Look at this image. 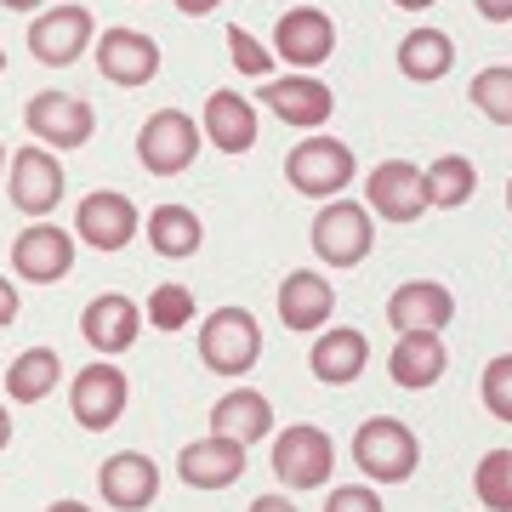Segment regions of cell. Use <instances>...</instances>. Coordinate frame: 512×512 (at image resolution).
<instances>
[{
    "instance_id": "15",
    "label": "cell",
    "mask_w": 512,
    "mask_h": 512,
    "mask_svg": "<svg viewBox=\"0 0 512 512\" xmlns=\"http://www.w3.org/2000/svg\"><path fill=\"white\" fill-rule=\"evenodd\" d=\"M97 490L109 501L114 512H143L154 507L160 495V467L143 456V450H114L103 467H97Z\"/></svg>"
},
{
    "instance_id": "40",
    "label": "cell",
    "mask_w": 512,
    "mask_h": 512,
    "mask_svg": "<svg viewBox=\"0 0 512 512\" xmlns=\"http://www.w3.org/2000/svg\"><path fill=\"white\" fill-rule=\"evenodd\" d=\"M0 6H6V12H40L46 0H0Z\"/></svg>"
},
{
    "instance_id": "1",
    "label": "cell",
    "mask_w": 512,
    "mask_h": 512,
    "mask_svg": "<svg viewBox=\"0 0 512 512\" xmlns=\"http://www.w3.org/2000/svg\"><path fill=\"white\" fill-rule=\"evenodd\" d=\"M353 461H359V473L376 478V484H404V478L421 467V439L399 416H370V421H359V433H353Z\"/></svg>"
},
{
    "instance_id": "34",
    "label": "cell",
    "mask_w": 512,
    "mask_h": 512,
    "mask_svg": "<svg viewBox=\"0 0 512 512\" xmlns=\"http://www.w3.org/2000/svg\"><path fill=\"white\" fill-rule=\"evenodd\" d=\"M228 57L239 63V74H268V69H274V52H268L251 29H239V23L228 29Z\"/></svg>"
},
{
    "instance_id": "42",
    "label": "cell",
    "mask_w": 512,
    "mask_h": 512,
    "mask_svg": "<svg viewBox=\"0 0 512 512\" xmlns=\"http://www.w3.org/2000/svg\"><path fill=\"white\" fill-rule=\"evenodd\" d=\"M46 512H92V507H86V501H52Z\"/></svg>"
},
{
    "instance_id": "28",
    "label": "cell",
    "mask_w": 512,
    "mask_h": 512,
    "mask_svg": "<svg viewBox=\"0 0 512 512\" xmlns=\"http://www.w3.org/2000/svg\"><path fill=\"white\" fill-rule=\"evenodd\" d=\"M57 382H63V359H57V348H29L12 359V370H6V393L18 404H40L46 393H57Z\"/></svg>"
},
{
    "instance_id": "17",
    "label": "cell",
    "mask_w": 512,
    "mask_h": 512,
    "mask_svg": "<svg viewBox=\"0 0 512 512\" xmlns=\"http://www.w3.org/2000/svg\"><path fill=\"white\" fill-rule=\"evenodd\" d=\"M450 319H456V296L444 291L439 279H404L399 291L387 296V325L399 336H410V330H433L439 336Z\"/></svg>"
},
{
    "instance_id": "3",
    "label": "cell",
    "mask_w": 512,
    "mask_h": 512,
    "mask_svg": "<svg viewBox=\"0 0 512 512\" xmlns=\"http://www.w3.org/2000/svg\"><path fill=\"white\" fill-rule=\"evenodd\" d=\"M200 137H205V131L194 126V114L160 109V114H148L143 131H137V160H143L148 177H177V171H188V165H194Z\"/></svg>"
},
{
    "instance_id": "41",
    "label": "cell",
    "mask_w": 512,
    "mask_h": 512,
    "mask_svg": "<svg viewBox=\"0 0 512 512\" xmlns=\"http://www.w3.org/2000/svg\"><path fill=\"white\" fill-rule=\"evenodd\" d=\"M12 444V416H6V404H0V450Z\"/></svg>"
},
{
    "instance_id": "7",
    "label": "cell",
    "mask_w": 512,
    "mask_h": 512,
    "mask_svg": "<svg viewBox=\"0 0 512 512\" xmlns=\"http://www.w3.org/2000/svg\"><path fill=\"white\" fill-rule=\"evenodd\" d=\"M126 399H131L126 370L109 365V359L86 365V370L69 382V410H74V421H80L86 433H109L114 421L126 416Z\"/></svg>"
},
{
    "instance_id": "37",
    "label": "cell",
    "mask_w": 512,
    "mask_h": 512,
    "mask_svg": "<svg viewBox=\"0 0 512 512\" xmlns=\"http://www.w3.org/2000/svg\"><path fill=\"white\" fill-rule=\"evenodd\" d=\"M484 23H512V0H473Z\"/></svg>"
},
{
    "instance_id": "46",
    "label": "cell",
    "mask_w": 512,
    "mask_h": 512,
    "mask_svg": "<svg viewBox=\"0 0 512 512\" xmlns=\"http://www.w3.org/2000/svg\"><path fill=\"white\" fill-rule=\"evenodd\" d=\"M0 74H6V52H0Z\"/></svg>"
},
{
    "instance_id": "2",
    "label": "cell",
    "mask_w": 512,
    "mask_h": 512,
    "mask_svg": "<svg viewBox=\"0 0 512 512\" xmlns=\"http://www.w3.org/2000/svg\"><path fill=\"white\" fill-rule=\"evenodd\" d=\"M262 359V325L245 308H217L200 325V365L217 376H245Z\"/></svg>"
},
{
    "instance_id": "32",
    "label": "cell",
    "mask_w": 512,
    "mask_h": 512,
    "mask_svg": "<svg viewBox=\"0 0 512 512\" xmlns=\"http://www.w3.org/2000/svg\"><path fill=\"white\" fill-rule=\"evenodd\" d=\"M188 319H194V291H188V285H154V291H148V325L154 330L171 336V330H183Z\"/></svg>"
},
{
    "instance_id": "44",
    "label": "cell",
    "mask_w": 512,
    "mask_h": 512,
    "mask_svg": "<svg viewBox=\"0 0 512 512\" xmlns=\"http://www.w3.org/2000/svg\"><path fill=\"white\" fill-rule=\"evenodd\" d=\"M6 165H12V160H6V143H0V183H6Z\"/></svg>"
},
{
    "instance_id": "39",
    "label": "cell",
    "mask_w": 512,
    "mask_h": 512,
    "mask_svg": "<svg viewBox=\"0 0 512 512\" xmlns=\"http://www.w3.org/2000/svg\"><path fill=\"white\" fill-rule=\"evenodd\" d=\"M251 512H296V507L285 501V495H256V501H251Z\"/></svg>"
},
{
    "instance_id": "11",
    "label": "cell",
    "mask_w": 512,
    "mask_h": 512,
    "mask_svg": "<svg viewBox=\"0 0 512 512\" xmlns=\"http://www.w3.org/2000/svg\"><path fill=\"white\" fill-rule=\"evenodd\" d=\"M74 268V234L57 228V222H29L18 239H12V274L29 279V285H57V279Z\"/></svg>"
},
{
    "instance_id": "19",
    "label": "cell",
    "mask_w": 512,
    "mask_h": 512,
    "mask_svg": "<svg viewBox=\"0 0 512 512\" xmlns=\"http://www.w3.org/2000/svg\"><path fill=\"white\" fill-rule=\"evenodd\" d=\"M97 74L114 86H148L160 74V46L143 29H103L97 40Z\"/></svg>"
},
{
    "instance_id": "16",
    "label": "cell",
    "mask_w": 512,
    "mask_h": 512,
    "mask_svg": "<svg viewBox=\"0 0 512 512\" xmlns=\"http://www.w3.org/2000/svg\"><path fill=\"white\" fill-rule=\"evenodd\" d=\"M365 194H370V211H376L382 222H416L421 211H427V177H421L410 160L376 165Z\"/></svg>"
},
{
    "instance_id": "38",
    "label": "cell",
    "mask_w": 512,
    "mask_h": 512,
    "mask_svg": "<svg viewBox=\"0 0 512 512\" xmlns=\"http://www.w3.org/2000/svg\"><path fill=\"white\" fill-rule=\"evenodd\" d=\"M222 0H177V12H183V18H205V12H217Z\"/></svg>"
},
{
    "instance_id": "4",
    "label": "cell",
    "mask_w": 512,
    "mask_h": 512,
    "mask_svg": "<svg viewBox=\"0 0 512 512\" xmlns=\"http://www.w3.org/2000/svg\"><path fill=\"white\" fill-rule=\"evenodd\" d=\"M285 183L308 200H330L353 183V148L336 137H308L285 154Z\"/></svg>"
},
{
    "instance_id": "5",
    "label": "cell",
    "mask_w": 512,
    "mask_h": 512,
    "mask_svg": "<svg viewBox=\"0 0 512 512\" xmlns=\"http://www.w3.org/2000/svg\"><path fill=\"white\" fill-rule=\"evenodd\" d=\"M23 126L35 131L52 154H69V148L92 143L97 114H92L86 97H74V92H35L29 97V109H23Z\"/></svg>"
},
{
    "instance_id": "14",
    "label": "cell",
    "mask_w": 512,
    "mask_h": 512,
    "mask_svg": "<svg viewBox=\"0 0 512 512\" xmlns=\"http://www.w3.org/2000/svg\"><path fill=\"white\" fill-rule=\"evenodd\" d=\"M336 52V23L319 6H296L274 23V57H285L291 69H319Z\"/></svg>"
},
{
    "instance_id": "24",
    "label": "cell",
    "mask_w": 512,
    "mask_h": 512,
    "mask_svg": "<svg viewBox=\"0 0 512 512\" xmlns=\"http://www.w3.org/2000/svg\"><path fill=\"white\" fill-rule=\"evenodd\" d=\"M200 131L222 154H251L256 148V103L239 92H211L205 97V114H200Z\"/></svg>"
},
{
    "instance_id": "10",
    "label": "cell",
    "mask_w": 512,
    "mask_h": 512,
    "mask_svg": "<svg viewBox=\"0 0 512 512\" xmlns=\"http://www.w3.org/2000/svg\"><path fill=\"white\" fill-rule=\"evenodd\" d=\"M12 205H18L23 217L46 222V211H57V200H63V165H57V154L46 143L35 148H12Z\"/></svg>"
},
{
    "instance_id": "18",
    "label": "cell",
    "mask_w": 512,
    "mask_h": 512,
    "mask_svg": "<svg viewBox=\"0 0 512 512\" xmlns=\"http://www.w3.org/2000/svg\"><path fill=\"white\" fill-rule=\"evenodd\" d=\"M370 365V342H365V330H353V325H330L313 336V348H308V370H313V382H325V387H348L359 382Z\"/></svg>"
},
{
    "instance_id": "35",
    "label": "cell",
    "mask_w": 512,
    "mask_h": 512,
    "mask_svg": "<svg viewBox=\"0 0 512 512\" xmlns=\"http://www.w3.org/2000/svg\"><path fill=\"white\" fill-rule=\"evenodd\" d=\"M325 512H382V495L370 484H342V490H330Z\"/></svg>"
},
{
    "instance_id": "9",
    "label": "cell",
    "mask_w": 512,
    "mask_h": 512,
    "mask_svg": "<svg viewBox=\"0 0 512 512\" xmlns=\"http://www.w3.org/2000/svg\"><path fill=\"white\" fill-rule=\"evenodd\" d=\"M97 23L86 6H52V12H40L35 23H29V52H35V63H46V69H69L74 57H86V46H92Z\"/></svg>"
},
{
    "instance_id": "21",
    "label": "cell",
    "mask_w": 512,
    "mask_h": 512,
    "mask_svg": "<svg viewBox=\"0 0 512 512\" xmlns=\"http://www.w3.org/2000/svg\"><path fill=\"white\" fill-rule=\"evenodd\" d=\"M330 308H336V291H330L325 274L313 268H296V274L279 279V319L285 330H302V336H319L330 325Z\"/></svg>"
},
{
    "instance_id": "20",
    "label": "cell",
    "mask_w": 512,
    "mask_h": 512,
    "mask_svg": "<svg viewBox=\"0 0 512 512\" xmlns=\"http://www.w3.org/2000/svg\"><path fill=\"white\" fill-rule=\"evenodd\" d=\"M137 330H143V308L120 291L92 296L86 313H80V336H86V348H97V353H126L131 342H137Z\"/></svg>"
},
{
    "instance_id": "45",
    "label": "cell",
    "mask_w": 512,
    "mask_h": 512,
    "mask_svg": "<svg viewBox=\"0 0 512 512\" xmlns=\"http://www.w3.org/2000/svg\"><path fill=\"white\" fill-rule=\"evenodd\" d=\"M507 211H512V183H507Z\"/></svg>"
},
{
    "instance_id": "27",
    "label": "cell",
    "mask_w": 512,
    "mask_h": 512,
    "mask_svg": "<svg viewBox=\"0 0 512 512\" xmlns=\"http://www.w3.org/2000/svg\"><path fill=\"white\" fill-rule=\"evenodd\" d=\"M148 245H154V256H165V262H188V256L205 245V228L188 205H154V211H148Z\"/></svg>"
},
{
    "instance_id": "43",
    "label": "cell",
    "mask_w": 512,
    "mask_h": 512,
    "mask_svg": "<svg viewBox=\"0 0 512 512\" xmlns=\"http://www.w3.org/2000/svg\"><path fill=\"white\" fill-rule=\"evenodd\" d=\"M393 6H404V12H427L433 0H393Z\"/></svg>"
},
{
    "instance_id": "8",
    "label": "cell",
    "mask_w": 512,
    "mask_h": 512,
    "mask_svg": "<svg viewBox=\"0 0 512 512\" xmlns=\"http://www.w3.org/2000/svg\"><path fill=\"white\" fill-rule=\"evenodd\" d=\"M330 467H336V450L313 421H296L274 439V478L285 490H319L330 484Z\"/></svg>"
},
{
    "instance_id": "12",
    "label": "cell",
    "mask_w": 512,
    "mask_h": 512,
    "mask_svg": "<svg viewBox=\"0 0 512 512\" xmlns=\"http://www.w3.org/2000/svg\"><path fill=\"white\" fill-rule=\"evenodd\" d=\"M143 217H137V205L126 194H114V188H97L80 200L74 211V239H86L92 251H126L131 239H137Z\"/></svg>"
},
{
    "instance_id": "31",
    "label": "cell",
    "mask_w": 512,
    "mask_h": 512,
    "mask_svg": "<svg viewBox=\"0 0 512 512\" xmlns=\"http://www.w3.org/2000/svg\"><path fill=\"white\" fill-rule=\"evenodd\" d=\"M473 490L484 501V512H512V450H490L478 461Z\"/></svg>"
},
{
    "instance_id": "25",
    "label": "cell",
    "mask_w": 512,
    "mask_h": 512,
    "mask_svg": "<svg viewBox=\"0 0 512 512\" xmlns=\"http://www.w3.org/2000/svg\"><path fill=\"white\" fill-rule=\"evenodd\" d=\"M211 433L217 439H234V444H256L274 433V404L262 399V393H222L217 404H211Z\"/></svg>"
},
{
    "instance_id": "13",
    "label": "cell",
    "mask_w": 512,
    "mask_h": 512,
    "mask_svg": "<svg viewBox=\"0 0 512 512\" xmlns=\"http://www.w3.org/2000/svg\"><path fill=\"white\" fill-rule=\"evenodd\" d=\"M262 109L279 114L285 126L296 131H313V126H325L330 109H336V97H330L325 80H313V74H285V80H262Z\"/></svg>"
},
{
    "instance_id": "23",
    "label": "cell",
    "mask_w": 512,
    "mask_h": 512,
    "mask_svg": "<svg viewBox=\"0 0 512 512\" xmlns=\"http://www.w3.org/2000/svg\"><path fill=\"white\" fill-rule=\"evenodd\" d=\"M444 370H450V348H444L433 330H410V336H399V348L387 353V376H393L404 393L433 387Z\"/></svg>"
},
{
    "instance_id": "22",
    "label": "cell",
    "mask_w": 512,
    "mask_h": 512,
    "mask_svg": "<svg viewBox=\"0 0 512 512\" xmlns=\"http://www.w3.org/2000/svg\"><path fill=\"white\" fill-rule=\"evenodd\" d=\"M177 473H183V484L188 490H228L239 473H245V444H234V439H194L177 456Z\"/></svg>"
},
{
    "instance_id": "30",
    "label": "cell",
    "mask_w": 512,
    "mask_h": 512,
    "mask_svg": "<svg viewBox=\"0 0 512 512\" xmlns=\"http://www.w3.org/2000/svg\"><path fill=\"white\" fill-rule=\"evenodd\" d=\"M473 109L495 126H512V63H490L484 74H473Z\"/></svg>"
},
{
    "instance_id": "29",
    "label": "cell",
    "mask_w": 512,
    "mask_h": 512,
    "mask_svg": "<svg viewBox=\"0 0 512 512\" xmlns=\"http://www.w3.org/2000/svg\"><path fill=\"white\" fill-rule=\"evenodd\" d=\"M478 188V171L467 154H444V160L427 165V205H439V211H456V205L473 200Z\"/></svg>"
},
{
    "instance_id": "36",
    "label": "cell",
    "mask_w": 512,
    "mask_h": 512,
    "mask_svg": "<svg viewBox=\"0 0 512 512\" xmlns=\"http://www.w3.org/2000/svg\"><path fill=\"white\" fill-rule=\"evenodd\" d=\"M18 302H23V296L12 291V279L0 274V330H6V325H12V319H18Z\"/></svg>"
},
{
    "instance_id": "26",
    "label": "cell",
    "mask_w": 512,
    "mask_h": 512,
    "mask_svg": "<svg viewBox=\"0 0 512 512\" xmlns=\"http://www.w3.org/2000/svg\"><path fill=\"white\" fill-rule=\"evenodd\" d=\"M450 63H456V40L444 35V29H410V35L399 40V74L416 80V86L444 80Z\"/></svg>"
},
{
    "instance_id": "6",
    "label": "cell",
    "mask_w": 512,
    "mask_h": 512,
    "mask_svg": "<svg viewBox=\"0 0 512 512\" xmlns=\"http://www.w3.org/2000/svg\"><path fill=\"white\" fill-rule=\"evenodd\" d=\"M313 256L325 268H359L370 256V205L353 200H330L319 217H313Z\"/></svg>"
},
{
    "instance_id": "33",
    "label": "cell",
    "mask_w": 512,
    "mask_h": 512,
    "mask_svg": "<svg viewBox=\"0 0 512 512\" xmlns=\"http://www.w3.org/2000/svg\"><path fill=\"white\" fill-rule=\"evenodd\" d=\"M478 393H484V404H490L495 421H512V353H501V359H490V365H484Z\"/></svg>"
}]
</instances>
